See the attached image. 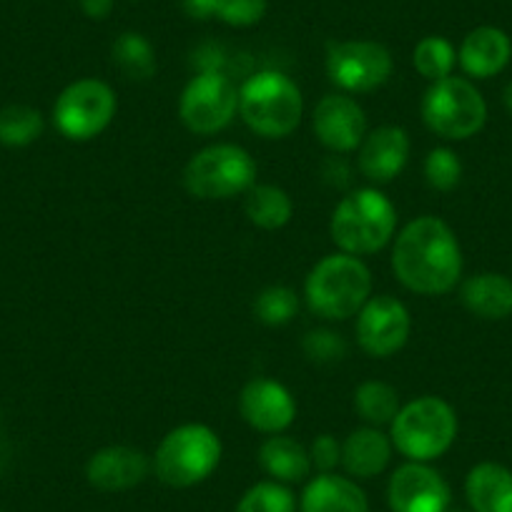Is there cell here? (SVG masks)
Wrapping results in <instances>:
<instances>
[{"mask_svg": "<svg viewBox=\"0 0 512 512\" xmlns=\"http://www.w3.org/2000/svg\"><path fill=\"white\" fill-rule=\"evenodd\" d=\"M357 342L369 357L387 359L400 352L412 332V319L405 304L390 294L369 297L357 314Z\"/></svg>", "mask_w": 512, "mask_h": 512, "instance_id": "obj_12", "label": "cell"}, {"mask_svg": "<svg viewBox=\"0 0 512 512\" xmlns=\"http://www.w3.org/2000/svg\"><path fill=\"white\" fill-rule=\"evenodd\" d=\"M269 0H214V18L231 28L256 26L267 16Z\"/></svg>", "mask_w": 512, "mask_h": 512, "instance_id": "obj_33", "label": "cell"}, {"mask_svg": "<svg viewBox=\"0 0 512 512\" xmlns=\"http://www.w3.org/2000/svg\"><path fill=\"white\" fill-rule=\"evenodd\" d=\"M239 412L251 430L262 435H282L297 417V402L277 379L256 377L241 390Z\"/></svg>", "mask_w": 512, "mask_h": 512, "instance_id": "obj_15", "label": "cell"}, {"mask_svg": "<svg viewBox=\"0 0 512 512\" xmlns=\"http://www.w3.org/2000/svg\"><path fill=\"white\" fill-rule=\"evenodd\" d=\"M309 457H312V467H317L319 472H332L334 467L342 465V442H337V437L332 435L314 437Z\"/></svg>", "mask_w": 512, "mask_h": 512, "instance_id": "obj_34", "label": "cell"}, {"mask_svg": "<svg viewBox=\"0 0 512 512\" xmlns=\"http://www.w3.org/2000/svg\"><path fill=\"white\" fill-rule=\"evenodd\" d=\"M234 512H297V500L282 482H256L244 492Z\"/></svg>", "mask_w": 512, "mask_h": 512, "instance_id": "obj_30", "label": "cell"}, {"mask_svg": "<svg viewBox=\"0 0 512 512\" xmlns=\"http://www.w3.org/2000/svg\"><path fill=\"white\" fill-rule=\"evenodd\" d=\"M111 58L118 71L131 81H149L156 73L154 46L141 33H121L111 46Z\"/></svg>", "mask_w": 512, "mask_h": 512, "instance_id": "obj_26", "label": "cell"}, {"mask_svg": "<svg viewBox=\"0 0 512 512\" xmlns=\"http://www.w3.org/2000/svg\"><path fill=\"white\" fill-rule=\"evenodd\" d=\"M390 48L377 41H339L327 51V76L347 93H369L390 81Z\"/></svg>", "mask_w": 512, "mask_h": 512, "instance_id": "obj_11", "label": "cell"}, {"mask_svg": "<svg viewBox=\"0 0 512 512\" xmlns=\"http://www.w3.org/2000/svg\"><path fill=\"white\" fill-rule=\"evenodd\" d=\"M412 63H415L417 73H420L422 78L435 83L452 76V68L457 66V51L447 38L427 36L415 46Z\"/></svg>", "mask_w": 512, "mask_h": 512, "instance_id": "obj_28", "label": "cell"}, {"mask_svg": "<svg viewBox=\"0 0 512 512\" xmlns=\"http://www.w3.org/2000/svg\"><path fill=\"white\" fill-rule=\"evenodd\" d=\"M312 126L319 144L334 154H349L359 149L367 136L364 108L347 93H327L314 108Z\"/></svg>", "mask_w": 512, "mask_h": 512, "instance_id": "obj_14", "label": "cell"}, {"mask_svg": "<svg viewBox=\"0 0 512 512\" xmlns=\"http://www.w3.org/2000/svg\"><path fill=\"white\" fill-rule=\"evenodd\" d=\"M410 161V136L402 126H379L364 136L357 166L372 184H390Z\"/></svg>", "mask_w": 512, "mask_h": 512, "instance_id": "obj_16", "label": "cell"}, {"mask_svg": "<svg viewBox=\"0 0 512 512\" xmlns=\"http://www.w3.org/2000/svg\"><path fill=\"white\" fill-rule=\"evenodd\" d=\"M447 512H455V510H447Z\"/></svg>", "mask_w": 512, "mask_h": 512, "instance_id": "obj_38", "label": "cell"}, {"mask_svg": "<svg viewBox=\"0 0 512 512\" xmlns=\"http://www.w3.org/2000/svg\"><path fill=\"white\" fill-rule=\"evenodd\" d=\"M502 103H505L507 113H510V116H512V81L507 83L505 91H502Z\"/></svg>", "mask_w": 512, "mask_h": 512, "instance_id": "obj_37", "label": "cell"}, {"mask_svg": "<svg viewBox=\"0 0 512 512\" xmlns=\"http://www.w3.org/2000/svg\"><path fill=\"white\" fill-rule=\"evenodd\" d=\"M460 299L480 319H507L512 314V279L497 272H482L467 279L460 289Z\"/></svg>", "mask_w": 512, "mask_h": 512, "instance_id": "obj_21", "label": "cell"}, {"mask_svg": "<svg viewBox=\"0 0 512 512\" xmlns=\"http://www.w3.org/2000/svg\"><path fill=\"white\" fill-rule=\"evenodd\" d=\"M43 113L33 106L13 103V106L0 108V144L11 149H23L31 146L43 136Z\"/></svg>", "mask_w": 512, "mask_h": 512, "instance_id": "obj_27", "label": "cell"}, {"mask_svg": "<svg viewBox=\"0 0 512 512\" xmlns=\"http://www.w3.org/2000/svg\"><path fill=\"white\" fill-rule=\"evenodd\" d=\"M259 465L274 482L294 485V482H302L309 477L312 457L302 442L287 435H272L259 447Z\"/></svg>", "mask_w": 512, "mask_h": 512, "instance_id": "obj_23", "label": "cell"}, {"mask_svg": "<svg viewBox=\"0 0 512 512\" xmlns=\"http://www.w3.org/2000/svg\"><path fill=\"white\" fill-rule=\"evenodd\" d=\"M244 211L254 226L264 231H277L292 221L294 204L284 189L274 184H254L246 191Z\"/></svg>", "mask_w": 512, "mask_h": 512, "instance_id": "obj_24", "label": "cell"}, {"mask_svg": "<svg viewBox=\"0 0 512 512\" xmlns=\"http://www.w3.org/2000/svg\"><path fill=\"white\" fill-rule=\"evenodd\" d=\"M239 113V88L224 71H201L186 83L179 116L196 136L219 134Z\"/></svg>", "mask_w": 512, "mask_h": 512, "instance_id": "obj_10", "label": "cell"}, {"mask_svg": "<svg viewBox=\"0 0 512 512\" xmlns=\"http://www.w3.org/2000/svg\"><path fill=\"white\" fill-rule=\"evenodd\" d=\"M425 181L435 191H452L462 181V161L452 149L437 146L425 159Z\"/></svg>", "mask_w": 512, "mask_h": 512, "instance_id": "obj_31", "label": "cell"}, {"mask_svg": "<svg viewBox=\"0 0 512 512\" xmlns=\"http://www.w3.org/2000/svg\"><path fill=\"white\" fill-rule=\"evenodd\" d=\"M354 410H357L359 420L367 422L369 427L392 425L397 412L402 410L400 392L392 384L369 379V382L359 384L354 392Z\"/></svg>", "mask_w": 512, "mask_h": 512, "instance_id": "obj_25", "label": "cell"}, {"mask_svg": "<svg viewBox=\"0 0 512 512\" xmlns=\"http://www.w3.org/2000/svg\"><path fill=\"white\" fill-rule=\"evenodd\" d=\"M302 512H369L367 495L354 480L334 472L314 477L302 492Z\"/></svg>", "mask_w": 512, "mask_h": 512, "instance_id": "obj_20", "label": "cell"}, {"mask_svg": "<svg viewBox=\"0 0 512 512\" xmlns=\"http://www.w3.org/2000/svg\"><path fill=\"white\" fill-rule=\"evenodd\" d=\"M309 309L327 322H344L359 314L372 297V272L352 254H329L317 262L304 282Z\"/></svg>", "mask_w": 512, "mask_h": 512, "instance_id": "obj_2", "label": "cell"}, {"mask_svg": "<svg viewBox=\"0 0 512 512\" xmlns=\"http://www.w3.org/2000/svg\"><path fill=\"white\" fill-rule=\"evenodd\" d=\"M116 93L98 78H81L61 91L53 106V123L66 139L91 141L111 126L116 116Z\"/></svg>", "mask_w": 512, "mask_h": 512, "instance_id": "obj_9", "label": "cell"}, {"mask_svg": "<svg viewBox=\"0 0 512 512\" xmlns=\"http://www.w3.org/2000/svg\"><path fill=\"white\" fill-rule=\"evenodd\" d=\"M450 497L447 480L427 462H407L397 467L387 487L392 512H447Z\"/></svg>", "mask_w": 512, "mask_h": 512, "instance_id": "obj_13", "label": "cell"}, {"mask_svg": "<svg viewBox=\"0 0 512 512\" xmlns=\"http://www.w3.org/2000/svg\"><path fill=\"white\" fill-rule=\"evenodd\" d=\"M422 121L447 141H465L480 134L487 121V103L467 78L447 76L430 83L422 98Z\"/></svg>", "mask_w": 512, "mask_h": 512, "instance_id": "obj_8", "label": "cell"}, {"mask_svg": "<svg viewBox=\"0 0 512 512\" xmlns=\"http://www.w3.org/2000/svg\"><path fill=\"white\" fill-rule=\"evenodd\" d=\"M397 229V209L379 189H357L344 196L329 221V234L339 251L352 256L377 254Z\"/></svg>", "mask_w": 512, "mask_h": 512, "instance_id": "obj_4", "label": "cell"}, {"mask_svg": "<svg viewBox=\"0 0 512 512\" xmlns=\"http://www.w3.org/2000/svg\"><path fill=\"white\" fill-rule=\"evenodd\" d=\"M392 450L395 445H392L390 435H384L379 427H359V430L349 432L347 440L342 442V465L349 477L372 480L387 470Z\"/></svg>", "mask_w": 512, "mask_h": 512, "instance_id": "obj_19", "label": "cell"}, {"mask_svg": "<svg viewBox=\"0 0 512 512\" xmlns=\"http://www.w3.org/2000/svg\"><path fill=\"white\" fill-rule=\"evenodd\" d=\"M151 462L136 447L111 445L93 452L86 465L88 485L101 492H126L149 477Z\"/></svg>", "mask_w": 512, "mask_h": 512, "instance_id": "obj_17", "label": "cell"}, {"mask_svg": "<svg viewBox=\"0 0 512 512\" xmlns=\"http://www.w3.org/2000/svg\"><path fill=\"white\" fill-rule=\"evenodd\" d=\"M302 349L309 362L314 364H334L347 357V342L342 339V334L332 332V329L307 332L302 339Z\"/></svg>", "mask_w": 512, "mask_h": 512, "instance_id": "obj_32", "label": "cell"}, {"mask_svg": "<svg viewBox=\"0 0 512 512\" xmlns=\"http://www.w3.org/2000/svg\"><path fill=\"white\" fill-rule=\"evenodd\" d=\"M457 427L450 402L425 395L402 405L390 425V440L410 462H432L455 445Z\"/></svg>", "mask_w": 512, "mask_h": 512, "instance_id": "obj_5", "label": "cell"}, {"mask_svg": "<svg viewBox=\"0 0 512 512\" xmlns=\"http://www.w3.org/2000/svg\"><path fill=\"white\" fill-rule=\"evenodd\" d=\"M113 6H116V0H78V8L91 21H103V18L111 16Z\"/></svg>", "mask_w": 512, "mask_h": 512, "instance_id": "obj_35", "label": "cell"}, {"mask_svg": "<svg viewBox=\"0 0 512 512\" xmlns=\"http://www.w3.org/2000/svg\"><path fill=\"white\" fill-rule=\"evenodd\" d=\"M0 512H3V510H0Z\"/></svg>", "mask_w": 512, "mask_h": 512, "instance_id": "obj_39", "label": "cell"}, {"mask_svg": "<svg viewBox=\"0 0 512 512\" xmlns=\"http://www.w3.org/2000/svg\"><path fill=\"white\" fill-rule=\"evenodd\" d=\"M512 41L502 28L480 26L470 31L457 51V63L472 78H492L507 68Z\"/></svg>", "mask_w": 512, "mask_h": 512, "instance_id": "obj_18", "label": "cell"}, {"mask_svg": "<svg viewBox=\"0 0 512 512\" xmlns=\"http://www.w3.org/2000/svg\"><path fill=\"white\" fill-rule=\"evenodd\" d=\"M299 312V297L292 287L274 284L259 292L254 299V317L267 327H284Z\"/></svg>", "mask_w": 512, "mask_h": 512, "instance_id": "obj_29", "label": "cell"}, {"mask_svg": "<svg viewBox=\"0 0 512 512\" xmlns=\"http://www.w3.org/2000/svg\"><path fill=\"white\" fill-rule=\"evenodd\" d=\"M256 184V161L236 144H214L189 159L184 189L201 201H226Z\"/></svg>", "mask_w": 512, "mask_h": 512, "instance_id": "obj_7", "label": "cell"}, {"mask_svg": "<svg viewBox=\"0 0 512 512\" xmlns=\"http://www.w3.org/2000/svg\"><path fill=\"white\" fill-rule=\"evenodd\" d=\"M465 495L475 512H512V472L497 462H480L467 475Z\"/></svg>", "mask_w": 512, "mask_h": 512, "instance_id": "obj_22", "label": "cell"}, {"mask_svg": "<svg viewBox=\"0 0 512 512\" xmlns=\"http://www.w3.org/2000/svg\"><path fill=\"white\" fill-rule=\"evenodd\" d=\"M392 269L402 287L422 297H437L457 287L462 249L455 231L437 216H420L397 234Z\"/></svg>", "mask_w": 512, "mask_h": 512, "instance_id": "obj_1", "label": "cell"}, {"mask_svg": "<svg viewBox=\"0 0 512 512\" xmlns=\"http://www.w3.org/2000/svg\"><path fill=\"white\" fill-rule=\"evenodd\" d=\"M221 462V440L211 427H174L154 455V472L164 485L184 490L204 482Z\"/></svg>", "mask_w": 512, "mask_h": 512, "instance_id": "obj_6", "label": "cell"}, {"mask_svg": "<svg viewBox=\"0 0 512 512\" xmlns=\"http://www.w3.org/2000/svg\"><path fill=\"white\" fill-rule=\"evenodd\" d=\"M239 116L262 139H287L302 123V91L284 73L259 71L241 83Z\"/></svg>", "mask_w": 512, "mask_h": 512, "instance_id": "obj_3", "label": "cell"}, {"mask_svg": "<svg viewBox=\"0 0 512 512\" xmlns=\"http://www.w3.org/2000/svg\"><path fill=\"white\" fill-rule=\"evenodd\" d=\"M186 16L194 21H209L214 18V0H181Z\"/></svg>", "mask_w": 512, "mask_h": 512, "instance_id": "obj_36", "label": "cell"}]
</instances>
